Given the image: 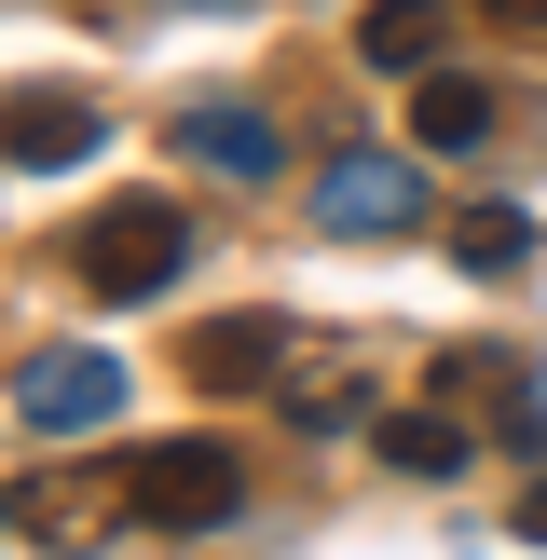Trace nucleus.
Returning <instances> with one entry per match:
<instances>
[{"instance_id":"f257e3e1","label":"nucleus","mask_w":547,"mask_h":560,"mask_svg":"<svg viewBox=\"0 0 547 560\" xmlns=\"http://www.w3.org/2000/svg\"><path fill=\"white\" fill-rule=\"evenodd\" d=\"M191 273V206L178 191H124V206L82 219V288L96 301H164Z\"/></svg>"},{"instance_id":"f03ea898","label":"nucleus","mask_w":547,"mask_h":560,"mask_svg":"<svg viewBox=\"0 0 547 560\" xmlns=\"http://www.w3.org/2000/svg\"><path fill=\"white\" fill-rule=\"evenodd\" d=\"M124 479H137V520H151V534H219V520L246 506L233 438H164V452H137Z\"/></svg>"},{"instance_id":"7ed1b4c3","label":"nucleus","mask_w":547,"mask_h":560,"mask_svg":"<svg viewBox=\"0 0 547 560\" xmlns=\"http://www.w3.org/2000/svg\"><path fill=\"white\" fill-rule=\"evenodd\" d=\"M315 219H328L342 246L410 233V219H424V164H410V151H328V164H315Z\"/></svg>"},{"instance_id":"20e7f679","label":"nucleus","mask_w":547,"mask_h":560,"mask_svg":"<svg viewBox=\"0 0 547 560\" xmlns=\"http://www.w3.org/2000/svg\"><path fill=\"white\" fill-rule=\"evenodd\" d=\"M14 410H27L42 438H96V424H124V355H96V342L27 355V370H14Z\"/></svg>"},{"instance_id":"39448f33","label":"nucleus","mask_w":547,"mask_h":560,"mask_svg":"<svg viewBox=\"0 0 547 560\" xmlns=\"http://www.w3.org/2000/svg\"><path fill=\"white\" fill-rule=\"evenodd\" d=\"M27 534L42 547H96L109 520H137V479H109V465H55V479H27Z\"/></svg>"},{"instance_id":"423d86ee","label":"nucleus","mask_w":547,"mask_h":560,"mask_svg":"<svg viewBox=\"0 0 547 560\" xmlns=\"http://www.w3.org/2000/svg\"><path fill=\"white\" fill-rule=\"evenodd\" d=\"M178 151L206 164V178H233V191H274V164H288V137H274L260 109H233V96H206V109H178Z\"/></svg>"},{"instance_id":"0eeeda50","label":"nucleus","mask_w":547,"mask_h":560,"mask_svg":"<svg viewBox=\"0 0 547 560\" xmlns=\"http://www.w3.org/2000/svg\"><path fill=\"white\" fill-rule=\"evenodd\" d=\"M96 137H109V124H96V96H55V82H27V96L0 109V151H14L27 178H55V164H82Z\"/></svg>"},{"instance_id":"6e6552de","label":"nucleus","mask_w":547,"mask_h":560,"mask_svg":"<svg viewBox=\"0 0 547 560\" xmlns=\"http://www.w3.org/2000/svg\"><path fill=\"white\" fill-rule=\"evenodd\" d=\"M438 42H452V0H370V14H356V55L397 69V82H424Z\"/></svg>"},{"instance_id":"1a4fd4ad","label":"nucleus","mask_w":547,"mask_h":560,"mask_svg":"<svg viewBox=\"0 0 547 560\" xmlns=\"http://www.w3.org/2000/svg\"><path fill=\"white\" fill-rule=\"evenodd\" d=\"M274 370H288V328H274V315L191 328V383H219V397H246V383H274Z\"/></svg>"},{"instance_id":"9d476101","label":"nucleus","mask_w":547,"mask_h":560,"mask_svg":"<svg viewBox=\"0 0 547 560\" xmlns=\"http://www.w3.org/2000/svg\"><path fill=\"white\" fill-rule=\"evenodd\" d=\"M410 137H424V151H479V137H492V82L424 69V82H410Z\"/></svg>"},{"instance_id":"9b49d317","label":"nucleus","mask_w":547,"mask_h":560,"mask_svg":"<svg viewBox=\"0 0 547 560\" xmlns=\"http://www.w3.org/2000/svg\"><path fill=\"white\" fill-rule=\"evenodd\" d=\"M370 452L397 465V479H452V465H465V424H452V410H370Z\"/></svg>"},{"instance_id":"f8f14e48","label":"nucleus","mask_w":547,"mask_h":560,"mask_svg":"<svg viewBox=\"0 0 547 560\" xmlns=\"http://www.w3.org/2000/svg\"><path fill=\"white\" fill-rule=\"evenodd\" d=\"M452 260L479 273V288H507V273L534 260V219H520V206H479V219H465V233H452Z\"/></svg>"},{"instance_id":"ddd939ff","label":"nucleus","mask_w":547,"mask_h":560,"mask_svg":"<svg viewBox=\"0 0 547 560\" xmlns=\"http://www.w3.org/2000/svg\"><path fill=\"white\" fill-rule=\"evenodd\" d=\"M356 410H370V370H301V383H288V424H315V438L356 424Z\"/></svg>"},{"instance_id":"4468645a","label":"nucleus","mask_w":547,"mask_h":560,"mask_svg":"<svg viewBox=\"0 0 547 560\" xmlns=\"http://www.w3.org/2000/svg\"><path fill=\"white\" fill-rule=\"evenodd\" d=\"M507 452L547 465V383H507Z\"/></svg>"},{"instance_id":"2eb2a0df","label":"nucleus","mask_w":547,"mask_h":560,"mask_svg":"<svg viewBox=\"0 0 547 560\" xmlns=\"http://www.w3.org/2000/svg\"><path fill=\"white\" fill-rule=\"evenodd\" d=\"M479 27H547V0H479Z\"/></svg>"},{"instance_id":"dca6fc26","label":"nucleus","mask_w":547,"mask_h":560,"mask_svg":"<svg viewBox=\"0 0 547 560\" xmlns=\"http://www.w3.org/2000/svg\"><path fill=\"white\" fill-rule=\"evenodd\" d=\"M520 534H534V547H547V479H534V492H520Z\"/></svg>"}]
</instances>
